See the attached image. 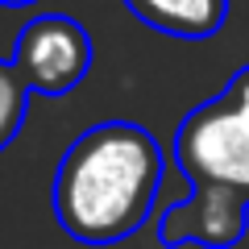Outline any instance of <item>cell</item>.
<instances>
[{"label": "cell", "instance_id": "6da1fadb", "mask_svg": "<svg viewBox=\"0 0 249 249\" xmlns=\"http://www.w3.org/2000/svg\"><path fill=\"white\" fill-rule=\"evenodd\" d=\"M162 145L133 121H104L79 133L54 175V216L83 245L133 237L162 187Z\"/></svg>", "mask_w": 249, "mask_h": 249}, {"label": "cell", "instance_id": "7a4b0ae2", "mask_svg": "<svg viewBox=\"0 0 249 249\" xmlns=\"http://www.w3.org/2000/svg\"><path fill=\"white\" fill-rule=\"evenodd\" d=\"M175 158L196 187H220L249 204V67L216 100L183 116Z\"/></svg>", "mask_w": 249, "mask_h": 249}, {"label": "cell", "instance_id": "3957f363", "mask_svg": "<svg viewBox=\"0 0 249 249\" xmlns=\"http://www.w3.org/2000/svg\"><path fill=\"white\" fill-rule=\"evenodd\" d=\"M91 58H96V50H91L88 29L75 17H67V13L34 17L17 34V46H13V71L37 96L75 91L79 79L88 75Z\"/></svg>", "mask_w": 249, "mask_h": 249}, {"label": "cell", "instance_id": "277c9868", "mask_svg": "<svg viewBox=\"0 0 249 249\" xmlns=\"http://www.w3.org/2000/svg\"><path fill=\"white\" fill-rule=\"evenodd\" d=\"M124 4L142 25L187 42L212 37L229 21V0H124Z\"/></svg>", "mask_w": 249, "mask_h": 249}, {"label": "cell", "instance_id": "5b68a950", "mask_svg": "<svg viewBox=\"0 0 249 249\" xmlns=\"http://www.w3.org/2000/svg\"><path fill=\"white\" fill-rule=\"evenodd\" d=\"M25 112H29V88L13 71V62H0V150L21 133Z\"/></svg>", "mask_w": 249, "mask_h": 249}, {"label": "cell", "instance_id": "8992f818", "mask_svg": "<svg viewBox=\"0 0 249 249\" xmlns=\"http://www.w3.org/2000/svg\"><path fill=\"white\" fill-rule=\"evenodd\" d=\"M0 4H9V9H25V4H37V0H0Z\"/></svg>", "mask_w": 249, "mask_h": 249}]
</instances>
